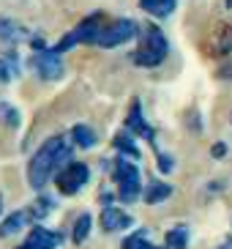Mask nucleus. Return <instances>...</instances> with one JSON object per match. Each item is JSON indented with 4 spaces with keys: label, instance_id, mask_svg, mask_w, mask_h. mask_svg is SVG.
Here are the masks:
<instances>
[{
    "label": "nucleus",
    "instance_id": "obj_1",
    "mask_svg": "<svg viewBox=\"0 0 232 249\" xmlns=\"http://www.w3.org/2000/svg\"><path fill=\"white\" fill-rule=\"evenodd\" d=\"M68 159H71V145L66 142V137H60V134L58 137H50L36 154H33V159H30L28 183L33 189H44V186L50 183V178L55 176Z\"/></svg>",
    "mask_w": 232,
    "mask_h": 249
},
{
    "label": "nucleus",
    "instance_id": "obj_2",
    "mask_svg": "<svg viewBox=\"0 0 232 249\" xmlns=\"http://www.w3.org/2000/svg\"><path fill=\"white\" fill-rule=\"evenodd\" d=\"M169 55V41L164 36V30L159 25H145L139 33V47L134 50L131 60L142 69H156L161 66Z\"/></svg>",
    "mask_w": 232,
    "mask_h": 249
},
{
    "label": "nucleus",
    "instance_id": "obj_3",
    "mask_svg": "<svg viewBox=\"0 0 232 249\" xmlns=\"http://www.w3.org/2000/svg\"><path fill=\"white\" fill-rule=\"evenodd\" d=\"M104 22H107V17L101 14V11H96V14H90V17H85L80 25L74 30H68L63 38H60L58 44L52 47L55 52H68V50H74L77 44H96V36L101 33V28H104Z\"/></svg>",
    "mask_w": 232,
    "mask_h": 249
},
{
    "label": "nucleus",
    "instance_id": "obj_4",
    "mask_svg": "<svg viewBox=\"0 0 232 249\" xmlns=\"http://www.w3.org/2000/svg\"><path fill=\"white\" fill-rule=\"evenodd\" d=\"M112 178L117 183V197L123 203H134V200L142 197V178H139L137 164L129 159V156H120L112 167Z\"/></svg>",
    "mask_w": 232,
    "mask_h": 249
},
{
    "label": "nucleus",
    "instance_id": "obj_5",
    "mask_svg": "<svg viewBox=\"0 0 232 249\" xmlns=\"http://www.w3.org/2000/svg\"><path fill=\"white\" fill-rule=\"evenodd\" d=\"M90 181V167L85 161H66L63 167L55 173V183H58L60 195H77V192Z\"/></svg>",
    "mask_w": 232,
    "mask_h": 249
},
{
    "label": "nucleus",
    "instance_id": "obj_6",
    "mask_svg": "<svg viewBox=\"0 0 232 249\" xmlns=\"http://www.w3.org/2000/svg\"><path fill=\"white\" fill-rule=\"evenodd\" d=\"M137 22L134 19H112V22H104L101 33L96 36V47H104V50H112V47H120L126 41L137 36Z\"/></svg>",
    "mask_w": 232,
    "mask_h": 249
},
{
    "label": "nucleus",
    "instance_id": "obj_7",
    "mask_svg": "<svg viewBox=\"0 0 232 249\" xmlns=\"http://www.w3.org/2000/svg\"><path fill=\"white\" fill-rule=\"evenodd\" d=\"M30 66L38 71L41 80H60L63 77V58L55 50H38L30 58Z\"/></svg>",
    "mask_w": 232,
    "mask_h": 249
},
{
    "label": "nucleus",
    "instance_id": "obj_8",
    "mask_svg": "<svg viewBox=\"0 0 232 249\" xmlns=\"http://www.w3.org/2000/svg\"><path fill=\"white\" fill-rule=\"evenodd\" d=\"M126 129H129L131 134H137V137H145L148 142H150L153 148H156V132H153V126L145 121V115H142V104H139V99H134L129 107V115H126ZM156 154H159V148H156Z\"/></svg>",
    "mask_w": 232,
    "mask_h": 249
},
{
    "label": "nucleus",
    "instance_id": "obj_9",
    "mask_svg": "<svg viewBox=\"0 0 232 249\" xmlns=\"http://www.w3.org/2000/svg\"><path fill=\"white\" fill-rule=\"evenodd\" d=\"M131 216L123 211V208H115V205H104L101 211V230H107V233H117V230H126V227H131Z\"/></svg>",
    "mask_w": 232,
    "mask_h": 249
},
{
    "label": "nucleus",
    "instance_id": "obj_10",
    "mask_svg": "<svg viewBox=\"0 0 232 249\" xmlns=\"http://www.w3.org/2000/svg\"><path fill=\"white\" fill-rule=\"evenodd\" d=\"M63 235L55 233V230H47V227H33L28 235V244L33 249H58Z\"/></svg>",
    "mask_w": 232,
    "mask_h": 249
},
{
    "label": "nucleus",
    "instance_id": "obj_11",
    "mask_svg": "<svg viewBox=\"0 0 232 249\" xmlns=\"http://www.w3.org/2000/svg\"><path fill=\"white\" fill-rule=\"evenodd\" d=\"M25 38H28V30L22 28V25H17L8 17H0V41L17 44V41H25Z\"/></svg>",
    "mask_w": 232,
    "mask_h": 249
},
{
    "label": "nucleus",
    "instance_id": "obj_12",
    "mask_svg": "<svg viewBox=\"0 0 232 249\" xmlns=\"http://www.w3.org/2000/svg\"><path fill=\"white\" fill-rule=\"evenodd\" d=\"M139 8L145 14L156 17V19H164V17H169L178 8V0H139Z\"/></svg>",
    "mask_w": 232,
    "mask_h": 249
},
{
    "label": "nucleus",
    "instance_id": "obj_13",
    "mask_svg": "<svg viewBox=\"0 0 232 249\" xmlns=\"http://www.w3.org/2000/svg\"><path fill=\"white\" fill-rule=\"evenodd\" d=\"M211 50L216 52L218 58H224L232 52V28L230 25H218L216 33H213V41H211Z\"/></svg>",
    "mask_w": 232,
    "mask_h": 249
},
{
    "label": "nucleus",
    "instance_id": "obj_14",
    "mask_svg": "<svg viewBox=\"0 0 232 249\" xmlns=\"http://www.w3.org/2000/svg\"><path fill=\"white\" fill-rule=\"evenodd\" d=\"M112 145H115V151H120V156H129V159H139V156H142L129 129H126V132H117L115 137H112Z\"/></svg>",
    "mask_w": 232,
    "mask_h": 249
},
{
    "label": "nucleus",
    "instance_id": "obj_15",
    "mask_svg": "<svg viewBox=\"0 0 232 249\" xmlns=\"http://www.w3.org/2000/svg\"><path fill=\"white\" fill-rule=\"evenodd\" d=\"M28 219H30L28 211H14L11 216H6V219H3V225H0V238H8V235L19 233L22 227L28 225Z\"/></svg>",
    "mask_w": 232,
    "mask_h": 249
},
{
    "label": "nucleus",
    "instance_id": "obj_16",
    "mask_svg": "<svg viewBox=\"0 0 232 249\" xmlns=\"http://www.w3.org/2000/svg\"><path fill=\"white\" fill-rule=\"evenodd\" d=\"M169 195H172V186H169V183H164V181H150L145 186V192H142V197H145L148 205L161 203V200H167Z\"/></svg>",
    "mask_w": 232,
    "mask_h": 249
},
{
    "label": "nucleus",
    "instance_id": "obj_17",
    "mask_svg": "<svg viewBox=\"0 0 232 249\" xmlns=\"http://www.w3.org/2000/svg\"><path fill=\"white\" fill-rule=\"evenodd\" d=\"M167 249H186L189 247V227L186 225H178L172 230H167Z\"/></svg>",
    "mask_w": 232,
    "mask_h": 249
},
{
    "label": "nucleus",
    "instance_id": "obj_18",
    "mask_svg": "<svg viewBox=\"0 0 232 249\" xmlns=\"http://www.w3.org/2000/svg\"><path fill=\"white\" fill-rule=\"evenodd\" d=\"M71 140H74V145H80V148H93L96 145V132L85 124H77L71 129Z\"/></svg>",
    "mask_w": 232,
    "mask_h": 249
},
{
    "label": "nucleus",
    "instance_id": "obj_19",
    "mask_svg": "<svg viewBox=\"0 0 232 249\" xmlns=\"http://www.w3.org/2000/svg\"><path fill=\"white\" fill-rule=\"evenodd\" d=\"M90 227H93V216L90 213H80L77 222H74V230H71V241L74 244H82L90 235Z\"/></svg>",
    "mask_w": 232,
    "mask_h": 249
},
{
    "label": "nucleus",
    "instance_id": "obj_20",
    "mask_svg": "<svg viewBox=\"0 0 232 249\" xmlns=\"http://www.w3.org/2000/svg\"><path fill=\"white\" fill-rule=\"evenodd\" d=\"M19 74V66H17V52H6V58H0V85L8 82L11 77Z\"/></svg>",
    "mask_w": 232,
    "mask_h": 249
},
{
    "label": "nucleus",
    "instance_id": "obj_21",
    "mask_svg": "<svg viewBox=\"0 0 232 249\" xmlns=\"http://www.w3.org/2000/svg\"><path fill=\"white\" fill-rule=\"evenodd\" d=\"M52 208H55V200H52V197H38L36 203L30 205L28 213H30V219H44Z\"/></svg>",
    "mask_w": 232,
    "mask_h": 249
},
{
    "label": "nucleus",
    "instance_id": "obj_22",
    "mask_svg": "<svg viewBox=\"0 0 232 249\" xmlns=\"http://www.w3.org/2000/svg\"><path fill=\"white\" fill-rule=\"evenodd\" d=\"M0 124L11 126V129H17L19 126V110L17 107H11L8 102H0Z\"/></svg>",
    "mask_w": 232,
    "mask_h": 249
},
{
    "label": "nucleus",
    "instance_id": "obj_23",
    "mask_svg": "<svg viewBox=\"0 0 232 249\" xmlns=\"http://www.w3.org/2000/svg\"><path fill=\"white\" fill-rule=\"evenodd\" d=\"M123 249H159V247H153V244L148 241L145 230H139V233H134V235H129V238H123Z\"/></svg>",
    "mask_w": 232,
    "mask_h": 249
},
{
    "label": "nucleus",
    "instance_id": "obj_24",
    "mask_svg": "<svg viewBox=\"0 0 232 249\" xmlns=\"http://www.w3.org/2000/svg\"><path fill=\"white\" fill-rule=\"evenodd\" d=\"M172 159H169V156H164V154H159V170L161 173H172Z\"/></svg>",
    "mask_w": 232,
    "mask_h": 249
},
{
    "label": "nucleus",
    "instance_id": "obj_25",
    "mask_svg": "<svg viewBox=\"0 0 232 249\" xmlns=\"http://www.w3.org/2000/svg\"><path fill=\"white\" fill-rule=\"evenodd\" d=\"M224 154H227L224 142H216V145H213V156H224Z\"/></svg>",
    "mask_w": 232,
    "mask_h": 249
},
{
    "label": "nucleus",
    "instance_id": "obj_26",
    "mask_svg": "<svg viewBox=\"0 0 232 249\" xmlns=\"http://www.w3.org/2000/svg\"><path fill=\"white\" fill-rule=\"evenodd\" d=\"M14 249H33V247H30V244L25 241V244H22V247H14Z\"/></svg>",
    "mask_w": 232,
    "mask_h": 249
},
{
    "label": "nucleus",
    "instance_id": "obj_27",
    "mask_svg": "<svg viewBox=\"0 0 232 249\" xmlns=\"http://www.w3.org/2000/svg\"><path fill=\"white\" fill-rule=\"evenodd\" d=\"M224 6H227V8H232V0H224Z\"/></svg>",
    "mask_w": 232,
    "mask_h": 249
},
{
    "label": "nucleus",
    "instance_id": "obj_28",
    "mask_svg": "<svg viewBox=\"0 0 232 249\" xmlns=\"http://www.w3.org/2000/svg\"><path fill=\"white\" fill-rule=\"evenodd\" d=\"M0 211H3V197H0Z\"/></svg>",
    "mask_w": 232,
    "mask_h": 249
}]
</instances>
